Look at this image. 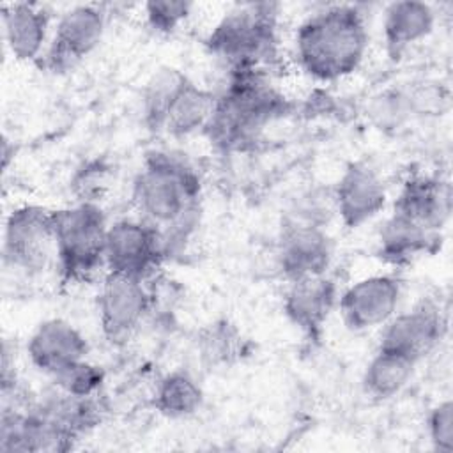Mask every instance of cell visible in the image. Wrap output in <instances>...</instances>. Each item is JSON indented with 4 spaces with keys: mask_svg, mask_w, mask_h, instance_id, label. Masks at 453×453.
<instances>
[{
    "mask_svg": "<svg viewBox=\"0 0 453 453\" xmlns=\"http://www.w3.org/2000/svg\"><path fill=\"white\" fill-rule=\"evenodd\" d=\"M296 58L319 81H336L354 74L368 50V28L357 5L334 4L311 12L297 27Z\"/></svg>",
    "mask_w": 453,
    "mask_h": 453,
    "instance_id": "6da1fadb",
    "label": "cell"
},
{
    "mask_svg": "<svg viewBox=\"0 0 453 453\" xmlns=\"http://www.w3.org/2000/svg\"><path fill=\"white\" fill-rule=\"evenodd\" d=\"M288 111L290 103L271 85L264 69L237 67L230 69L225 90L216 94L214 113L203 133L225 150H241Z\"/></svg>",
    "mask_w": 453,
    "mask_h": 453,
    "instance_id": "7a4b0ae2",
    "label": "cell"
},
{
    "mask_svg": "<svg viewBox=\"0 0 453 453\" xmlns=\"http://www.w3.org/2000/svg\"><path fill=\"white\" fill-rule=\"evenodd\" d=\"M202 179L188 157L166 149L145 154L133 180V203L138 216L163 228L200 205Z\"/></svg>",
    "mask_w": 453,
    "mask_h": 453,
    "instance_id": "3957f363",
    "label": "cell"
},
{
    "mask_svg": "<svg viewBox=\"0 0 453 453\" xmlns=\"http://www.w3.org/2000/svg\"><path fill=\"white\" fill-rule=\"evenodd\" d=\"M278 5L244 4L228 11L205 39L207 50L228 69L271 64L278 55Z\"/></svg>",
    "mask_w": 453,
    "mask_h": 453,
    "instance_id": "277c9868",
    "label": "cell"
},
{
    "mask_svg": "<svg viewBox=\"0 0 453 453\" xmlns=\"http://www.w3.org/2000/svg\"><path fill=\"white\" fill-rule=\"evenodd\" d=\"M104 211L94 200L51 211L55 260L65 281L78 283L104 269Z\"/></svg>",
    "mask_w": 453,
    "mask_h": 453,
    "instance_id": "5b68a950",
    "label": "cell"
},
{
    "mask_svg": "<svg viewBox=\"0 0 453 453\" xmlns=\"http://www.w3.org/2000/svg\"><path fill=\"white\" fill-rule=\"evenodd\" d=\"M4 265L25 276L41 274L55 255L51 211L25 203L14 207L5 218Z\"/></svg>",
    "mask_w": 453,
    "mask_h": 453,
    "instance_id": "8992f818",
    "label": "cell"
},
{
    "mask_svg": "<svg viewBox=\"0 0 453 453\" xmlns=\"http://www.w3.org/2000/svg\"><path fill=\"white\" fill-rule=\"evenodd\" d=\"M149 280L104 273L97 292V319L103 336L111 345L127 343L152 311Z\"/></svg>",
    "mask_w": 453,
    "mask_h": 453,
    "instance_id": "52a82bcc",
    "label": "cell"
},
{
    "mask_svg": "<svg viewBox=\"0 0 453 453\" xmlns=\"http://www.w3.org/2000/svg\"><path fill=\"white\" fill-rule=\"evenodd\" d=\"M159 230L143 218H120L108 225L104 269L150 280L163 262Z\"/></svg>",
    "mask_w": 453,
    "mask_h": 453,
    "instance_id": "ba28073f",
    "label": "cell"
},
{
    "mask_svg": "<svg viewBox=\"0 0 453 453\" xmlns=\"http://www.w3.org/2000/svg\"><path fill=\"white\" fill-rule=\"evenodd\" d=\"M106 12L94 4H80L67 9L55 23V32L41 57V64L51 73L74 69L103 41Z\"/></svg>",
    "mask_w": 453,
    "mask_h": 453,
    "instance_id": "9c48e42d",
    "label": "cell"
},
{
    "mask_svg": "<svg viewBox=\"0 0 453 453\" xmlns=\"http://www.w3.org/2000/svg\"><path fill=\"white\" fill-rule=\"evenodd\" d=\"M403 283L396 273H377L350 283L338 297V313L354 333L382 327L402 301Z\"/></svg>",
    "mask_w": 453,
    "mask_h": 453,
    "instance_id": "30bf717a",
    "label": "cell"
},
{
    "mask_svg": "<svg viewBox=\"0 0 453 453\" xmlns=\"http://www.w3.org/2000/svg\"><path fill=\"white\" fill-rule=\"evenodd\" d=\"M446 331L448 317L441 304L423 299L409 310L396 311L380 327L377 347L393 350L414 363H419L439 347Z\"/></svg>",
    "mask_w": 453,
    "mask_h": 453,
    "instance_id": "8fae6325",
    "label": "cell"
},
{
    "mask_svg": "<svg viewBox=\"0 0 453 453\" xmlns=\"http://www.w3.org/2000/svg\"><path fill=\"white\" fill-rule=\"evenodd\" d=\"M334 255L326 226L283 218L276 241V265L287 281L326 274Z\"/></svg>",
    "mask_w": 453,
    "mask_h": 453,
    "instance_id": "7c38bea8",
    "label": "cell"
},
{
    "mask_svg": "<svg viewBox=\"0 0 453 453\" xmlns=\"http://www.w3.org/2000/svg\"><path fill=\"white\" fill-rule=\"evenodd\" d=\"M334 216L347 228H359L377 218L388 203V189L375 168L352 161L331 188Z\"/></svg>",
    "mask_w": 453,
    "mask_h": 453,
    "instance_id": "4fadbf2b",
    "label": "cell"
},
{
    "mask_svg": "<svg viewBox=\"0 0 453 453\" xmlns=\"http://www.w3.org/2000/svg\"><path fill=\"white\" fill-rule=\"evenodd\" d=\"M338 283L327 273L299 278L288 281L283 294V313L304 338L319 342L338 306Z\"/></svg>",
    "mask_w": 453,
    "mask_h": 453,
    "instance_id": "5bb4252c",
    "label": "cell"
},
{
    "mask_svg": "<svg viewBox=\"0 0 453 453\" xmlns=\"http://www.w3.org/2000/svg\"><path fill=\"white\" fill-rule=\"evenodd\" d=\"M88 350L87 336L62 317L39 322L27 342V356L32 366L50 379L73 363L87 359Z\"/></svg>",
    "mask_w": 453,
    "mask_h": 453,
    "instance_id": "9a60e30c",
    "label": "cell"
},
{
    "mask_svg": "<svg viewBox=\"0 0 453 453\" xmlns=\"http://www.w3.org/2000/svg\"><path fill=\"white\" fill-rule=\"evenodd\" d=\"M451 200L448 180L435 175H412L402 184L393 211L434 234H441L451 216Z\"/></svg>",
    "mask_w": 453,
    "mask_h": 453,
    "instance_id": "2e32d148",
    "label": "cell"
},
{
    "mask_svg": "<svg viewBox=\"0 0 453 453\" xmlns=\"http://www.w3.org/2000/svg\"><path fill=\"white\" fill-rule=\"evenodd\" d=\"M51 18L42 5L5 4L2 5V34L5 48L19 62H39L50 41Z\"/></svg>",
    "mask_w": 453,
    "mask_h": 453,
    "instance_id": "e0dca14e",
    "label": "cell"
},
{
    "mask_svg": "<svg viewBox=\"0 0 453 453\" xmlns=\"http://www.w3.org/2000/svg\"><path fill=\"white\" fill-rule=\"evenodd\" d=\"M435 9L419 0L393 2L384 9L382 37L388 53L396 58L407 48L425 41L435 28Z\"/></svg>",
    "mask_w": 453,
    "mask_h": 453,
    "instance_id": "ac0fdd59",
    "label": "cell"
},
{
    "mask_svg": "<svg viewBox=\"0 0 453 453\" xmlns=\"http://www.w3.org/2000/svg\"><path fill=\"white\" fill-rule=\"evenodd\" d=\"M441 234H434L409 218L391 212L377 234V255L389 265H405L439 248Z\"/></svg>",
    "mask_w": 453,
    "mask_h": 453,
    "instance_id": "d6986e66",
    "label": "cell"
},
{
    "mask_svg": "<svg viewBox=\"0 0 453 453\" xmlns=\"http://www.w3.org/2000/svg\"><path fill=\"white\" fill-rule=\"evenodd\" d=\"M214 106L216 94L188 78L166 111L163 133L172 138H186L195 133H203L212 119Z\"/></svg>",
    "mask_w": 453,
    "mask_h": 453,
    "instance_id": "ffe728a7",
    "label": "cell"
},
{
    "mask_svg": "<svg viewBox=\"0 0 453 453\" xmlns=\"http://www.w3.org/2000/svg\"><path fill=\"white\" fill-rule=\"evenodd\" d=\"M416 366L418 363L412 359L377 347L361 377L363 391L377 402L389 400L411 382Z\"/></svg>",
    "mask_w": 453,
    "mask_h": 453,
    "instance_id": "44dd1931",
    "label": "cell"
},
{
    "mask_svg": "<svg viewBox=\"0 0 453 453\" xmlns=\"http://www.w3.org/2000/svg\"><path fill=\"white\" fill-rule=\"evenodd\" d=\"M152 403L154 409L165 418H188L202 407L203 389L193 373L177 368L159 379Z\"/></svg>",
    "mask_w": 453,
    "mask_h": 453,
    "instance_id": "7402d4cb",
    "label": "cell"
},
{
    "mask_svg": "<svg viewBox=\"0 0 453 453\" xmlns=\"http://www.w3.org/2000/svg\"><path fill=\"white\" fill-rule=\"evenodd\" d=\"M186 80L188 76L173 67L157 69L149 78L142 92V119L150 131L163 133L166 111Z\"/></svg>",
    "mask_w": 453,
    "mask_h": 453,
    "instance_id": "603a6c76",
    "label": "cell"
},
{
    "mask_svg": "<svg viewBox=\"0 0 453 453\" xmlns=\"http://www.w3.org/2000/svg\"><path fill=\"white\" fill-rule=\"evenodd\" d=\"M368 115L379 129H396L416 113L409 92L391 88L372 97L368 104Z\"/></svg>",
    "mask_w": 453,
    "mask_h": 453,
    "instance_id": "cb8c5ba5",
    "label": "cell"
},
{
    "mask_svg": "<svg viewBox=\"0 0 453 453\" xmlns=\"http://www.w3.org/2000/svg\"><path fill=\"white\" fill-rule=\"evenodd\" d=\"M58 389L74 396H97L104 382V372L99 365L81 359L50 379Z\"/></svg>",
    "mask_w": 453,
    "mask_h": 453,
    "instance_id": "d4e9b609",
    "label": "cell"
},
{
    "mask_svg": "<svg viewBox=\"0 0 453 453\" xmlns=\"http://www.w3.org/2000/svg\"><path fill=\"white\" fill-rule=\"evenodd\" d=\"M193 4L179 0H154L143 5L147 25L159 34H172L191 14Z\"/></svg>",
    "mask_w": 453,
    "mask_h": 453,
    "instance_id": "484cf974",
    "label": "cell"
},
{
    "mask_svg": "<svg viewBox=\"0 0 453 453\" xmlns=\"http://www.w3.org/2000/svg\"><path fill=\"white\" fill-rule=\"evenodd\" d=\"M239 343L241 336L230 324H211L202 338V352L212 363H226L230 357L237 356Z\"/></svg>",
    "mask_w": 453,
    "mask_h": 453,
    "instance_id": "4316f807",
    "label": "cell"
},
{
    "mask_svg": "<svg viewBox=\"0 0 453 453\" xmlns=\"http://www.w3.org/2000/svg\"><path fill=\"white\" fill-rule=\"evenodd\" d=\"M426 435L435 451H453V403L449 398L435 403L428 411Z\"/></svg>",
    "mask_w": 453,
    "mask_h": 453,
    "instance_id": "83f0119b",
    "label": "cell"
}]
</instances>
